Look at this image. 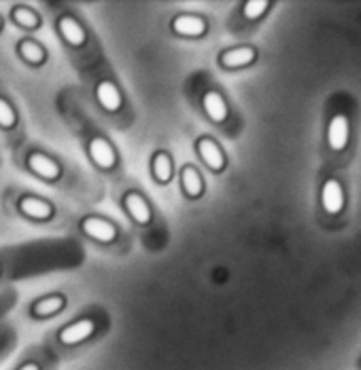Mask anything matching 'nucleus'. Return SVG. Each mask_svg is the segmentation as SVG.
Returning a JSON list of instances; mask_svg holds the SVG:
<instances>
[{
  "mask_svg": "<svg viewBox=\"0 0 361 370\" xmlns=\"http://www.w3.org/2000/svg\"><path fill=\"white\" fill-rule=\"evenodd\" d=\"M328 140H330V146L334 150H343L347 146V140H349V123L343 115L334 117L332 123H330V131H328Z\"/></svg>",
  "mask_w": 361,
  "mask_h": 370,
  "instance_id": "4468645a",
  "label": "nucleus"
},
{
  "mask_svg": "<svg viewBox=\"0 0 361 370\" xmlns=\"http://www.w3.org/2000/svg\"><path fill=\"white\" fill-rule=\"evenodd\" d=\"M87 148H90V157L94 159V163L98 167H102V169H113L115 167L117 155L104 138H94Z\"/></svg>",
  "mask_w": 361,
  "mask_h": 370,
  "instance_id": "f03ea898",
  "label": "nucleus"
},
{
  "mask_svg": "<svg viewBox=\"0 0 361 370\" xmlns=\"http://www.w3.org/2000/svg\"><path fill=\"white\" fill-rule=\"evenodd\" d=\"M81 229H83L85 235H90L92 240L102 242V244H111L117 237V229L109 220H102V218H96V216L85 218L81 223Z\"/></svg>",
  "mask_w": 361,
  "mask_h": 370,
  "instance_id": "f257e3e1",
  "label": "nucleus"
},
{
  "mask_svg": "<svg viewBox=\"0 0 361 370\" xmlns=\"http://www.w3.org/2000/svg\"><path fill=\"white\" fill-rule=\"evenodd\" d=\"M94 328H96V324H94L92 320H79V322L66 326V328L60 332L58 339H60L62 345H77V343L85 341L87 337H92V335H94Z\"/></svg>",
  "mask_w": 361,
  "mask_h": 370,
  "instance_id": "20e7f679",
  "label": "nucleus"
},
{
  "mask_svg": "<svg viewBox=\"0 0 361 370\" xmlns=\"http://www.w3.org/2000/svg\"><path fill=\"white\" fill-rule=\"evenodd\" d=\"M255 60V49L253 47H236V49H230L221 55V64L225 68H240V66H247Z\"/></svg>",
  "mask_w": 361,
  "mask_h": 370,
  "instance_id": "ddd939ff",
  "label": "nucleus"
},
{
  "mask_svg": "<svg viewBox=\"0 0 361 370\" xmlns=\"http://www.w3.org/2000/svg\"><path fill=\"white\" fill-rule=\"evenodd\" d=\"M198 155L215 172H221L225 167V157H223L221 148L217 146V142L210 140V138H200L198 140Z\"/></svg>",
  "mask_w": 361,
  "mask_h": 370,
  "instance_id": "7ed1b4c3",
  "label": "nucleus"
},
{
  "mask_svg": "<svg viewBox=\"0 0 361 370\" xmlns=\"http://www.w3.org/2000/svg\"><path fill=\"white\" fill-rule=\"evenodd\" d=\"M96 98H98L100 106H102L107 113H117V111L122 108V94H119V89H117L113 83H109V81L98 83V87H96Z\"/></svg>",
  "mask_w": 361,
  "mask_h": 370,
  "instance_id": "0eeeda50",
  "label": "nucleus"
},
{
  "mask_svg": "<svg viewBox=\"0 0 361 370\" xmlns=\"http://www.w3.org/2000/svg\"><path fill=\"white\" fill-rule=\"evenodd\" d=\"M13 125H15V113H13V108L9 106V102L0 98V127L11 129Z\"/></svg>",
  "mask_w": 361,
  "mask_h": 370,
  "instance_id": "412c9836",
  "label": "nucleus"
},
{
  "mask_svg": "<svg viewBox=\"0 0 361 370\" xmlns=\"http://www.w3.org/2000/svg\"><path fill=\"white\" fill-rule=\"evenodd\" d=\"M0 23H2V21H0Z\"/></svg>",
  "mask_w": 361,
  "mask_h": 370,
  "instance_id": "5701e85b",
  "label": "nucleus"
},
{
  "mask_svg": "<svg viewBox=\"0 0 361 370\" xmlns=\"http://www.w3.org/2000/svg\"><path fill=\"white\" fill-rule=\"evenodd\" d=\"M124 206H126L128 214L134 218V223L147 225V223L151 220V210H149L147 201L143 199V195H139V193H128V195L124 197Z\"/></svg>",
  "mask_w": 361,
  "mask_h": 370,
  "instance_id": "6e6552de",
  "label": "nucleus"
},
{
  "mask_svg": "<svg viewBox=\"0 0 361 370\" xmlns=\"http://www.w3.org/2000/svg\"><path fill=\"white\" fill-rule=\"evenodd\" d=\"M180 182H183V191H185L187 197H200L202 195V178L195 172V167L187 165L180 172Z\"/></svg>",
  "mask_w": 361,
  "mask_h": 370,
  "instance_id": "2eb2a0df",
  "label": "nucleus"
},
{
  "mask_svg": "<svg viewBox=\"0 0 361 370\" xmlns=\"http://www.w3.org/2000/svg\"><path fill=\"white\" fill-rule=\"evenodd\" d=\"M19 210H21L26 216L36 218V220H47V218H51V214H53V208H51L47 201L38 199V197H23V199L19 201Z\"/></svg>",
  "mask_w": 361,
  "mask_h": 370,
  "instance_id": "9d476101",
  "label": "nucleus"
},
{
  "mask_svg": "<svg viewBox=\"0 0 361 370\" xmlns=\"http://www.w3.org/2000/svg\"><path fill=\"white\" fill-rule=\"evenodd\" d=\"M202 104H204V111H206V115H208L210 121L223 123L227 119V106H225L223 98L217 91H206Z\"/></svg>",
  "mask_w": 361,
  "mask_h": 370,
  "instance_id": "1a4fd4ad",
  "label": "nucleus"
},
{
  "mask_svg": "<svg viewBox=\"0 0 361 370\" xmlns=\"http://www.w3.org/2000/svg\"><path fill=\"white\" fill-rule=\"evenodd\" d=\"M153 176L160 182H168L173 178V159L166 152H158L153 157Z\"/></svg>",
  "mask_w": 361,
  "mask_h": 370,
  "instance_id": "dca6fc26",
  "label": "nucleus"
},
{
  "mask_svg": "<svg viewBox=\"0 0 361 370\" xmlns=\"http://www.w3.org/2000/svg\"><path fill=\"white\" fill-rule=\"evenodd\" d=\"M345 206V195H343V186L336 180L325 182L323 186V208L330 214H338Z\"/></svg>",
  "mask_w": 361,
  "mask_h": 370,
  "instance_id": "f8f14e48",
  "label": "nucleus"
},
{
  "mask_svg": "<svg viewBox=\"0 0 361 370\" xmlns=\"http://www.w3.org/2000/svg\"><path fill=\"white\" fill-rule=\"evenodd\" d=\"M19 370H41L38 369V364H34V362H28V364H23Z\"/></svg>",
  "mask_w": 361,
  "mask_h": 370,
  "instance_id": "4be33fe9",
  "label": "nucleus"
},
{
  "mask_svg": "<svg viewBox=\"0 0 361 370\" xmlns=\"http://www.w3.org/2000/svg\"><path fill=\"white\" fill-rule=\"evenodd\" d=\"M28 165H30V169H32L36 176H41V178H45V180H55V178L60 176V165H58L53 159H49L47 155L32 152V155L28 157Z\"/></svg>",
  "mask_w": 361,
  "mask_h": 370,
  "instance_id": "423d86ee",
  "label": "nucleus"
},
{
  "mask_svg": "<svg viewBox=\"0 0 361 370\" xmlns=\"http://www.w3.org/2000/svg\"><path fill=\"white\" fill-rule=\"evenodd\" d=\"M270 4L266 2V0H249L247 4H244V17L247 19H257V17H262L264 13H266V9H268Z\"/></svg>",
  "mask_w": 361,
  "mask_h": 370,
  "instance_id": "aec40b11",
  "label": "nucleus"
},
{
  "mask_svg": "<svg viewBox=\"0 0 361 370\" xmlns=\"http://www.w3.org/2000/svg\"><path fill=\"white\" fill-rule=\"evenodd\" d=\"M58 30H60V34H62V38L70 45V47H81L83 43H85V30L79 26V21L77 19H72L70 15H64V17H60V21H58Z\"/></svg>",
  "mask_w": 361,
  "mask_h": 370,
  "instance_id": "39448f33",
  "label": "nucleus"
},
{
  "mask_svg": "<svg viewBox=\"0 0 361 370\" xmlns=\"http://www.w3.org/2000/svg\"><path fill=\"white\" fill-rule=\"evenodd\" d=\"M62 307H64V298L60 294H53V296H47V298L38 301L32 307V311H34V315H51V313H58Z\"/></svg>",
  "mask_w": 361,
  "mask_h": 370,
  "instance_id": "f3484780",
  "label": "nucleus"
},
{
  "mask_svg": "<svg viewBox=\"0 0 361 370\" xmlns=\"http://www.w3.org/2000/svg\"><path fill=\"white\" fill-rule=\"evenodd\" d=\"M173 30L180 36H200L206 30V21L195 15H179L173 21Z\"/></svg>",
  "mask_w": 361,
  "mask_h": 370,
  "instance_id": "9b49d317",
  "label": "nucleus"
},
{
  "mask_svg": "<svg viewBox=\"0 0 361 370\" xmlns=\"http://www.w3.org/2000/svg\"><path fill=\"white\" fill-rule=\"evenodd\" d=\"M13 19H15V23H19L23 28H36L38 26V15L30 9H26V6H17L13 11Z\"/></svg>",
  "mask_w": 361,
  "mask_h": 370,
  "instance_id": "6ab92c4d",
  "label": "nucleus"
},
{
  "mask_svg": "<svg viewBox=\"0 0 361 370\" xmlns=\"http://www.w3.org/2000/svg\"><path fill=\"white\" fill-rule=\"evenodd\" d=\"M19 53H21V57H23L26 62H30V64H41V62L45 60L43 47H41L38 43H34V40H23V43L19 45Z\"/></svg>",
  "mask_w": 361,
  "mask_h": 370,
  "instance_id": "a211bd4d",
  "label": "nucleus"
}]
</instances>
